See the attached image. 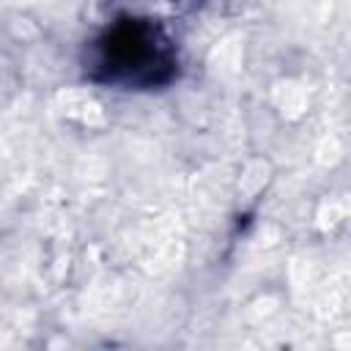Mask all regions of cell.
Here are the masks:
<instances>
[{
	"instance_id": "1",
	"label": "cell",
	"mask_w": 351,
	"mask_h": 351,
	"mask_svg": "<svg viewBox=\"0 0 351 351\" xmlns=\"http://www.w3.org/2000/svg\"><path fill=\"white\" fill-rule=\"evenodd\" d=\"M170 38L148 19H123L96 41V69L118 85H159L173 74Z\"/></svg>"
}]
</instances>
